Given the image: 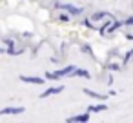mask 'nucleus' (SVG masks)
<instances>
[{"mask_svg": "<svg viewBox=\"0 0 133 123\" xmlns=\"http://www.w3.org/2000/svg\"><path fill=\"white\" fill-rule=\"evenodd\" d=\"M57 7H58L60 11H66L71 18H78V17L84 13V9H82V7H78V6H75V4H66V2H64V4H60V2H58V6H57Z\"/></svg>", "mask_w": 133, "mask_h": 123, "instance_id": "1", "label": "nucleus"}, {"mask_svg": "<svg viewBox=\"0 0 133 123\" xmlns=\"http://www.w3.org/2000/svg\"><path fill=\"white\" fill-rule=\"evenodd\" d=\"M26 112V107L22 105H9V107H4L0 109V116H18V114H24Z\"/></svg>", "mask_w": 133, "mask_h": 123, "instance_id": "2", "label": "nucleus"}, {"mask_svg": "<svg viewBox=\"0 0 133 123\" xmlns=\"http://www.w3.org/2000/svg\"><path fill=\"white\" fill-rule=\"evenodd\" d=\"M89 119H91V112H80V114H75V116L68 118L69 123H86Z\"/></svg>", "mask_w": 133, "mask_h": 123, "instance_id": "3", "label": "nucleus"}, {"mask_svg": "<svg viewBox=\"0 0 133 123\" xmlns=\"http://www.w3.org/2000/svg\"><path fill=\"white\" fill-rule=\"evenodd\" d=\"M20 81H22V83H33V85H44V83H46V78H40V76H26V74H22V76H20Z\"/></svg>", "mask_w": 133, "mask_h": 123, "instance_id": "4", "label": "nucleus"}, {"mask_svg": "<svg viewBox=\"0 0 133 123\" xmlns=\"http://www.w3.org/2000/svg\"><path fill=\"white\" fill-rule=\"evenodd\" d=\"M104 18H113V15H111L109 11H95V13L89 15V20H91V22H100V20H104Z\"/></svg>", "mask_w": 133, "mask_h": 123, "instance_id": "5", "label": "nucleus"}, {"mask_svg": "<svg viewBox=\"0 0 133 123\" xmlns=\"http://www.w3.org/2000/svg\"><path fill=\"white\" fill-rule=\"evenodd\" d=\"M73 71H75V65H66V67H62V69H57L55 74H57V78L60 80V78H68V76H71Z\"/></svg>", "mask_w": 133, "mask_h": 123, "instance_id": "6", "label": "nucleus"}, {"mask_svg": "<svg viewBox=\"0 0 133 123\" xmlns=\"http://www.w3.org/2000/svg\"><path fill=\"white\" fill-rule=\"evenodd\" d=\"M64 91V85H57V87H48L42 94H40V98H49V96H57V94H60Z\"/></svg>", "mask_w": 133, "mask_h": 123, "instance_id": "7", "label": "nucleus"}, {"mask_svg": "<svg viewBox=\"0 0 133 123\" xmlns=\"http://www.w3.org/2000/svg\"><path fill=\"white\" fill-rule=\"evenodd\" d=\"M108 110V105L104 103V101H100V103H91L89 107H88V112H91V114H98V112H106Z\"/></svg>", "mask_w": 133, "mask_h": 123, "instance_id": "8", "label": "nucleus"}, {"mask_svg": "<svg viewBox=\"0 0 133 123\" xmlns=\"http://www.w3.org/2000/svg\"><path fill=\"white\" fill-rule=\"evenodd\" d=\"M73 78H84V80H89L91 78V72L88 71V69H82V67H75V71H73V74H71Z\"/></svg>", "mask_w": 133, "mask_h": 123, "instance_id": "9", "label": "nucleus"}, {"mask_svg": "<svg viewBox=\"0 0 133 123\" xmlns=\"http://www.w3.org/2000/svg\"><path fill=\"white\" fill-rule=\"evenodd\" d=\"M84 94H86V96H89V98H95V100H98V101H104V100L108 98V94H100V92L91 91V89H84Z\"/></svg>", "mask_w": 133, "mask_h": 123, "instance_id": "10", "label": "nucleus"}, {"mask_svg": "<svg viewBox=\"0 0 133 123\" xmlns=\"http://www.w3.org/2000/svg\"><path fill=\"white\" fill-rule=\"evenodd\" d=\"M80 26H84L86 29H93V31L98 29V26H95V22L89 20V17H88V18H82V20H80Z\"/></svg>", "mask_w": 133, "mask_h": 123, "instance_id": "11", "label": "nucleus"}, {"mask_svg": "<svg viewBox=\"0 0 133 123\" xmlns=\"http://www.w3.org/2000/svg\"><path fill=\"white\" fill-rule=\"evenodd\" d=\"M120 67H122V63H118V62H108L106 63V69H109V71H120Z\"/></svg>", "mask_w": 133, "mask_h": 123, "instance_id": "12", "label": "nucleus"}, {"mask_svg": "<svg viewBox=\"0 0 133 123\" xmlns=\"http://www.w3.org/2000/svg\"><path fill=\"white\" fill-rule=\"evenodd\" d=\"M80 51L86 53V54H93V49H91L89 44H82V45H80Z\"/></svg>", "mask_w": 133, "mask_h": 123, "instance_id": "13", "label": "nucleus"}, {"mask_svg": "<svg viewBox=\"0 0 133 123\" xmlns=\"http://www.w3.org/2000/svg\"><path fill=\"white\" fill-rule=\"evenodd\" d=\"M58 20H60V22H64V24H66V22H69V20H71V17H69V15H68V13H66V11H62V13H60V15H58Z\"/></svg>", "mask_w": 133, "mask_h": 123, "instance_id": "14", "label": "nucleus"}, {"mask_svg": "<svg viewBox=\"0 0 133 123\" xmlns=\"http://www.w3.org/2000/svg\"><path fill=\"white\" fill-rule=\"evenodd\" d=\"M2 42H4V45H6V47H13V45H17V42H15L13 38H9V36H6Z\"/></svg>", "mask_w": 133, "mask_h": 123, "instance_id": "15", "label": "nucleus"}, {"mask_svg": "<svg viewBox=\"0 0 133 123\" xmlns=\"http://www.w3.org/2000/svg\"><path fill=\"white\" fill-rule=\"evenodd\" d=\"M44 78H46V80H58V78H57V74H55V71H46Z\"/></svg>", "mask_w": 133, "mask_h": 123, "instance_id": "16", "label": "nucleus"}, {"mask_svg": "<svg viewBox=\"0 0 133 123\" xmlns=\"http://www.w3.org/2000/svg\"><path fill=\"white\" fill-rule=\"evenodd\" d=\"M131 56H133V49H129V51L126 53V56H124V60H122V65H126V63L131 60Z\"/></svg>", "mask_w": 133, "mask_h": 123, "instance_id": "17", "label": "nucleus"}, {"mask_svg": "<svg viewBox=\"0 0 133 123\" xmlns=\"http://www.w3.org/2000/svg\"><path fill=\"white\" fill-rule=\"evenodd\" d=\"M124 27H133V17H128L126 20H122Z\"/></svg>", "mask_w": 133, "mask_h": 123, "instance_id": "18", "label": "nucleus"}, {"mask_svg": "<svg viewBox=\"0 0 133 123\" xmlns=\"http://www.w3.org/2000/svg\"><path fill=\"white\" fill-rule=\"evenodd\" d=\"M2 53H6V47H0V54H2Z\"/></svg>", "mask_w": 133, "mask_h": 123, "instance_id": "19", "label": "nucleus"}]
</instances>
